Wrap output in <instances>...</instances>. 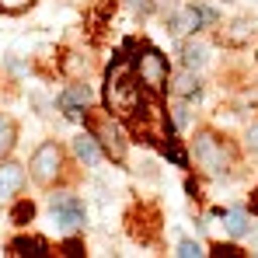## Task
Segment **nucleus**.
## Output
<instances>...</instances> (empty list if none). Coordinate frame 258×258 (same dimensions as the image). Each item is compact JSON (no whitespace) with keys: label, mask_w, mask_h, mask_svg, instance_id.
Returning <instances> with one entry per match:
<instances>
[{"label":"nucleus","mask_w":258,"mask_h":258,"mask_svg":"<svg viewBox=\"0 0 258 258\" xmlns=\"http://www.w3.org/2000/svg\"><path fill=\"white\" fill-rule=\"evenodd\" d=\"M174 122L185 126V122H188V112H185V108H174Z\"/></svg>","instance_id":"nucleus-18"},{"label":"nucleus","mask_w":258,"mask_h":258,"mask_svg":"<svg viewBox=\"0 0 258 258\" xmlns=\"http://www.w3.org/2000/svg\"><path fill=\"white\" fill-rule=\"evenodd\" d=\"M87 133L94 136V143H101V150H105L112 161H122L126 140H122V133H119V126L112 122L108 112H87Z\"/></svg>","instance_id":"nucleus-2"},{"label":"nucleus","mask_w":258,"mask_h":258,"mask_svg":"<svg viewBox=\"0 0 258 258\" xmlns=\"http://www.w3.org/2000/svg\"><path fill=\"white\" fill-rule=\"evenodd\" d=\"M178 255L181 258H196V255H203V248H199L196 241H181V244H178Z\"/></svg>","instance_id":"nucleus-15"},{"label":"nucleus","mask_w":258,"mask_h":258,"mask_svg":"<svg viewBox=\"0 0 258 258\" xmlns=\"http://www.w3.org/2000/svg\"><path fill=\"white\" fill-rule=\"evenodd\" d=\"M87 101H91L87 84H74L70 91H63V98H59V105L67 108V115H81V108H84Z\"/></svg>","instance_id":"nucleus-8"},{"label":"nucleus","mask_w":258,"mask_h":258,"mask_svg":"<svg viewBox=\"0 0 258 258\" xmlns=\"http://www.w3.org/2000/svg\"><path fill=\"white\" fill-rule=\"evenodd\" d=\"M11 251H14V255H32V258L49 255V251H45V244H42V241H35V237H32V241H14V244H11Z\"/></svg>","instance_id":"nucleus-10"},{"label":"nucleus","mask_w":258,"mask_h":258,"mask_svg":"<svg viewBox=\"0 0 258 258\" xmlns=\"http://www.w3.org/2000/svg\"><path fill=\"white\" fill-rule=\"evenodd\" d=\"M108 105H112V112L115 115H133V112H140V84L133 81V74H129V63H115L112 70H108Z\"/></svg>","instance_id":"nucleus-1"},{"label":"nucleus","mask_w":258,"mask_h":258,"mask_svg":"<svg viewBox=\"0 0 258 258\" xmlns=\"http://www.w3.org/2000/svg\"><path fill=\"white\" fill-rule=\"evenodd\" d=\"M185 63H188V67L206 63V42H188L185 45Z\"/></svg>","instance_id":"nucleus-12"},{"label":"nucleus","mask_w":258,"mask_h":258,"mask_svg":"<svg viewBox=\"0 0 258 258\" xmlns=\"http://www.w3.org/2000/svg\"><path fill=\"white\" fill-rule=\"evenodd\" d=\"M196 161H199V168H206L210 174H220L227 168V150L216 143L213 136H199L196 140Z\"/></svg>","instance_id":"nucleus-6"},{"label":"nucleus","mask_w":258,"mask_h":258,"mask_svg":"<svg viewBox=\"0 0 258 258\" xmlns=\"http://www.w3.org/2000/svg\"><path fill=\"white\" fill-rule=\"evenodd\" d=\"M35 0H0V11L4 14H21V11H28Z\"/></svg>","instance_id":"nucleus-14"},{"label":"nucleus","mask_w":258,"mask_h":258,"mask_svg":"<svg viewBox=\"0 0 258 258\" xmlns=\"http://www.w3.org/2000/svg\"><path fill=\"white\" fill-rule=\"evenodd\" d=\"M21 185H25V171H21V164H4V168H0V203L11 199V196H18Z\"/></svg>","instance_id":"nucleus-7"},{"label":"nucleus","mask_w":258,"mask_h":258,"mask_svg":"<svg viewBox=\"0 0 258 258\" xmlns=\"http://www.w3.org/2000/svg\"><path fill=\"white\" fill-rule=\"evenodd\" d=\"M248 147H251V150H255V154H258V126L251 129V133H248Z\"/></svg>","instance_id":"nucleus-19"},{"label":"nucleus","mask_w":258,"mask_h":258,"mask_svg":"<svg viewBox=\"0 0 258 258\" xmlns=\"http://www.w3.org/2000/svg\"><path fill=\"white\" fill-rule=\"evenodd\" d=\"M11 147H14V126H11L7 119H0V157H4Z\"/></svg>","instance_id":"nucleus-13"},{"label":"nucleus","mask_w":258,"mask_h":258,"mask_svg":"<svg viewBox=\"0 0 258 258\" xmlns=\"http://www.w3.org/2000/svg\"><path fill=\"white\" fill-rule=\"evenodd\" d=\"M168 157H171L174 164H185V154H181V147H174V143L168 147Z\"/></svg>","instance_id":"nucleus-17"},{"label":"nucleus","mask_w":258,"mask_h":258,"mask_svg":"<svg viewBox=\"0 0 258 258\" xmlns=\"http://www.w3.org/2000/svg\"><path fill=\"white\" fill-rule=\"evenodd\" d=\"M59 164H63L59 147H56V143H42V147L35 150V157H32V178H35L39 185H52L56 174H59Z\"/></svg>","instance_id":"nucleus-4"},{"label":"nucleus","mask_w":258,"mask_h":258,"mask_svg":"<svg viewBox=\"0 0 258 258\" xmlns=\"http://www.w3.org/2000/svg\"><path fill=\"white\" fill-rule=\"evenodd\" d=\"M74 154H77L81 161H87V164H94V161H98V143H94V136H91V133L74 140Z\"/></svg>","instance_id":"nucleus-9"},{"label":"nucleus","mask_w":258,"mask_h":258,"mask_svg":"<svg viewBox=\"0 0 258 258\" xmlns=\"http://www.w3.org/2000/svg\"><path fill=\"white\" fill-rule=\"evenodd\" d=\"M136 74H140V84H147L150 91H161V87L168 84V59L161 52L147 49L140 56V63H136Z\"/></svg>","instance_id":"nucleus-5"},{"label":"nucleus","mask_w":258,"mask_h":258,"mask_svg":"<svg viewBox=\"0 0 258 258\" xmlns=\"http://www.w3.org/2000/svg\"><path fill=\"white\" fill-rule=\"evenodd\" d=\"M49 220L59 234H74L84 227V206L77 199H52V210H49Z\"/></svg>","instance_id":"nucleus-3"},{"label":"nucleus","mask_w":258,"mask_h":258,"mask_svg":"<svg viewBox=\"0 0 258 258\" xmlns=\"http://www.w3.org/2000/svg\"><path fill=\"white\" fill-rule=\"evenodd\" d=\"M227 230H230L234 237H244V234H248V216L241 213V210L227 213Z\"/></svg>","instance_id":"nucleus-11"},{"label":"nucleus","mask_w":258,"mask_h":258,"mask_svg":"<svg viewBox=\"0 0 258 258\" xmlns=\"http://www.w3.org/2000/svg\"><path fill=\"white\" fill-rule=\"evenodd\" d=\"M178 91H181V94H199V81H192V77H181V81H178Z\"/></svg>","instance_id":"nucleus-16"}]
</instances>
